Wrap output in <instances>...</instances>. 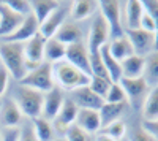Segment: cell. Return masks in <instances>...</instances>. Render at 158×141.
<instances>
[{
    "instance_id": "1",
    "label": "cell",
    "mask_w": 158,
    "mask_h": 141,
    "mask_svg": "<svg viewBox=\"0 0 158 141\" xmlns=\"http://www.w3.org/2000/svg\"><path fill=\"white\" fill-rule=\"evenodd\" d=\"M0 59L3 68L16 81H21L27 75V63L24 57V43H0Z\"/></svg>"
},
{
    "instance_id": "2",
    "label": "cell",
    "mask_w": 158,
    "mask_h": 141,
    "mask_svg": "<svg viewBox=\"0 0 158 141\" xmlns=\"http://www.w3.org/2000/svg\"><path fill=\"white\" fill-rule=\"evenodd\" d=\"M52 73H54V81H57L60 87L68 89V91H74L77 87L89 86L90 78H92V76H87L81 70L73 67L67 60H62V62L56 63L52 67Z\"/></svg>"
},
{
    "instance_id": "3",
    "label": "cell",
    "mask_w": 158,
    "mask_h": 141,
    "mask_svg": "<svg viewBox=\"0 0 158 141\" xmlns=\"http://www.w3.org/2000/svg\"><path fill=\"white\" fill-rule=\"evenodd\" d=\"M19 86L30 87L33 91H38L41 94H48L49 91L54 89V73H52V65L48 62H43L27 71V75L19 81Z\"/></svg>"
},
{
    "instance_id": "4",
    "label": "cell",
    "mask_w": 158,
    "mask_h": 141,
    "mask_svg": "<svg viewBox=\"0 0 158 141\" xmlns=\"http://www.w3.org/2000/svg\"><path fill=\"white\" fill-rule=\"evenodd\" d=\"M43 100H44V94L33 91V89L25 87V86H19L16 91V95H15V101H16L18 108L21 109L24 116H27L30 119L41 116Z\"/></svg>"
},
{
    "instance_id": "5",
    "label": "cell",
    "mask_w": 158,
    "mask_h": 141,
    "mask_svg": "<svg viewBox=\"0 0 158 141\" xmlns=\"http://www.w3.org/2000/svg\"><path fill=\"white\" fill-rule=\"evenodd\" d=\"M100 15L104 18L108 27H109V38L115 40L125 35L122 27V11H120V2L117 0H101L98 2Z\"/></svg>"
},
{
    "instance_id": "6",
    "label": "cell",
    "mask_w": 158,
    "mask_h": 141,
    "mask_svg": "<svg viewBox=\"0 0 158 141\" xmlns=\"http://www.w3.org/2000/svg\"><path fill=\"white\" fill-rule=\"evenodd\" d=\"M125 97H127V103H130L135 109L142 108L144 100H146L147 94H149V86L146 84L142 78H136V79H128V78H122L120 83Z\"/></svg>"
},
{
    "instance_id": "7",
    "label": "cell",
    "mask_w": 158,
    "mask_h": 141,
    "mask_svg": "<svg viewBox=\"0 0 158 141\" xmlns=\"http://www.w3.org/2000/svg\"><path fill=\"white\" fill-rule=\"evenodd\" d=\"M109 40V27L104 18L101 15H95L90 24V32H89V43L87 49L89 53H97L101 49V46L108 45Z\"/></svg>"
},
{
    "instance_id": "8",
    "label": "cell",
    "mask_w": 158,
    "mask_h": 141,
    "mask_svg": "<svg viewBox=\"0 0 158 141\" xmlns=\"http://www.w3.org/2000/svg\"><path fill=\"white\" fill-rule=\"evenodd\" d=\"M125 35L130 40L131 46H133L135 56L147 57L155 51V33H149L141 29H136V30H127Z\"/></svg>"
},
{
    "instance_id": "9",
    "label": "cell",
    "mask_w": 158,
    "mask_h": 141,
    "mask_svg": "<svg viewBox=\"0 0 158 141\" xmlns=\"http://www.w3.org/2000/svg\"><path fill=\"white\" fill-rule=\"evenodd\" d=\"M65 60H67L68 63H71L73 67H76L77 70H81L82 73H85L87 76H92L89 49H87V46H85L82 41H79V43H73V45L67 46V53H65Z\"/></svg>"
},
{
    "instance_id": "10",
    "label": "cell",
    "mask_w": 158,
    "mask_h": 141,
    "mask_svg": "<svg viewBox=\"0 0 158 141\" xmlns=\"http://www.w3.org/2000/svg\"><path fill=\"white\" fill-rule=\"evenodd\" d=\"M44 45H46V38L40 32L35 36H32L29 41L24 43V57H25V63H27V70H29V67L35 68V67L43 63V60H44Z\"/></svg>"
},
{
    "instance_id": "11",
    "label": "cell",
    "mask_w": 158,
    "mask_h": 141,
    "mask_svg": "<svg viewBox=\"0 0 158 141\" xmlns=\"http://www.w3.org/2000/svg\"><path fill=\"white\" fill-rule=\"evenodd\" d=\"M73 103L79 108V109H94V111H100L101 106L104 105V100L101 97H98L89 86H82L77 87L74 91H71V97Z\"/></svg>"
},
{
    "instance_id": "12",
    "label": "cell",
    "mask_w": 158,
    "mask_h": 141,
    "mask_svg": "<svg viewBox=\"0 0 158 141\" xmlns=\"http://www.w3.org/2000/svg\"><path fill=\"white\" fill-rule=\"evenodd\" d=\"M38 32H40V24L32 13H29V15L24 18L22 24L18 27V30L13 32L10 36L3 38V40L6 43H25V41H29L32 36H35Z\"/></svg>"
},
{
    "instance_id": "13",
    "label": "cell",
    "mask_w": 158,
    "mask_h": 141,
    "mask_svg": "<svg viewBox=\"0 0 158 141\" xmlns=\"http://www.w3.org/2000/svg\"><path fill=\"white\" fill-rule=\"evenodd\" d=\"M77 111L79 108L73 103L71 98H65L63 103H62V108L57 114V118L54 119V130L56 132H67L68 127L73 125L76 122V116H77Z\"/></svg>"
},
{
    "instance_id": "14",
    "label": "cell",
    "mask_w": 158,
    "mask_h": 141,
    "mask_svg": "<svg viewBox=\"0 0 158 141\" xmlns=\"http://www.w3.org/2000/svg\"><path fill=\"white\" fill-rule=\"evenodd\" d=\"M25 16H21L18 13L11 11L6 5L0 3V36L6 38L13 32H16L18 27L22 24Z\"/></svg>"
},
{
    "instance_id": "15",
    "label": "cell",
    "mask_w": 158,
    "mask_h": 141,
    "mask_svg": "<svg viewBox=\"0 0 158 141\" xmlns=\"http://www.w3.org/2000/svg\"><path fill=\"white\" fill-rule=\"evenodd\" d=\"M63 94L59 89H52L48 94H44V100H43V111H41V118H44L46 121H54L57 118V114L62 108L63 103Z\"/></svg>"
},
{
    "instance_id": "16",
    "label": "cell",
    "mask_w": 158,
    "mask_h": 141,
    "mask_svg": "<svg viewBox=\"0 0 158 141\" xmlns=\"http://www.w3.org/2000/svg\"><path fill=\"white\" fill-rule=\"evenodd\" d=\"M70 10L65 8L63 5H60L54 13H51V15L48 16V19L40 25V33H41L46 40H49V38H52L56 35V32L62 27V24L65 22V16H67V13Z\"/></svg>"
},
{
    "instance_id": "17",
    "label": "cell",
    "mask_w": 158,
    "mask_h": 141,
    "mask_svg": "<svg viewBox=\"0 0 158 141\" xmlns=\"http://www.w3.org/2000/svg\"><path fill=\"white\" fill-rule=\"evenodd\" d=\"M74 125H77L79 129H82L89 135H94V133H97V132L101 130L100 113L98 111H94V109H79L77 111V116H76Z\"/></svg>"
},
{
    "instance_id": "18",
    "label": "cell",
    "mask_w": 158,
    "mask_h": 141,
    "mask_svg": "<svg viewBox=\"0 0 158 141\" xmlns=\"http://www.w3.org/2000/svg\"><path fill=\"white\" fill-rule=\"evenodd\" d=\"M52 38H56L57 41H60L65 46H70L73 43L82 41V32L74 22H63L62 27L56 32Z\"/></svg>"
},
{
    "instance_id": "19",
    "label": "cell",
    "mask_w": 158,
    "mask_h": 141,
    "mask_svg": "<svg viewBox=\"0 0 158 141\" xmlns=\"http://www.w3.org/2000/svg\"><path fill=\"white\" fill-rule=\"evenodd\" d=\"M62 3L57 0H32L30 2V13L35 16L38 24L41 25L51 13H54Z\"/></svg>"
},
{
    "instance_id": "20",
    "label": "cell",
    "mask_w": 158,
    "mask_h": 141,
    "mask_svg": "<svg viewBox=\"0 0 158 141\" xmlns=\"http://www.w3.org/2000/svg\"><path fill=\"white\" fill-rule=\"evenodd\" d=\"M127 101H122V103H106L101 106V109L98 111L100 113V119H101V129L106 127L115 121H120L122 114L125 113L127 109Z\"/></svg>"
},
{
    "instance_id": "21",
    "label": "cell",
    "mask_w": 158,
    "mask_h": 141,
    "mask_svg": "<svg viewBox=\"0 0 158 141\" xmlns=\"http://www.w3.org/2000/svg\"><path fill=\"white\" fill-rule=\"evenodd\" d=\"M108 49H109V54L117 62H123L125 59L135 56L133 46H131V43L127 38V35H123L120 38H115V40H112L111 43H108Z\"/></svg>"
},
{
    "instance_id": "22",
    "label": "cell",
    "mask_w": 158,
    "mask_h": 141,
    "mask_svg": "<svg viewBox=\"0 0 158 141\" xmlns=\"http://www.w3.org/2000/svg\"><path fill=\"white\" fill-rule=\"evenodd\" d=\"M21 118H22V113L18 108L16 101L11 100V98H6L3 101L2 114H0L2 124L6 127V129H16V127L19 125V122H21Z\"/></svg>"
},
{
    "instance_id": "23",
    "label": "cell",
    "mask_w": 158,
    "mask_h": 141,
    "mask_svg": "<svg viewBox=\"0 0 158 141\" xmlns=\"http://www.w3.org/2000/svg\"><path fill=\"white\" fill-rule=\"evenodd\" d=\"M144 63H146V59L141 57V56H131V57L125 59L123 62H120L122 78H128V79L142 78V75H144Z\"/></svg>"
},
{
    "instance_id": "24",
    "label": "cell",
    "mask_w": 158,
    "mask_h": 141,
    "mask_svg": "<svg viewBox=\"0 0 158 141\" xmlns=\"http://www.w3.org/2000/svg\"><path fill=\"white\" fill-rule=\"evenodd\" d=\"M100 56H101V59H103L104 68H106L108 78L111 79V83H120V79H122V67H120V62H117V60L109 54L108 45L101 46Z\"/></svg>"
},
{
    "instance_id": "25",
    "label": "cell",
    "mask_w": 158,
    "mask_h": 141,
    "mask_svg": "<svg viewBox=\"0 0 158 141\" xmlns=\"http://www.w3.org/2000/svg\"><path fill=\"white\" fill-rule=\"evenodd\" d=\"M142 3L139 0H130L125 3V22H127V30H136L139 29V22L142 18Z\"/></svg>"
},
{
    "instance_id": "26",
    "label": "cell",
    "mask_w": 158,
    "mask_h": 141,
    "mask_svg": "<svg viewBox=\"0 0 158 141\" xmlns=\"http://www.w3.org/2000/svg\"><path fill=\"white\" fill-rule=\"evenodd\" d=\"M97 8L98 2H95V0H74L70 6V15L74 21H82L90 15H94Z\"/></svg>"
},
{
    "instance_id": "27",
    "label": "cell",
    "mask_w": 158,
    "mask_h": 141,
    "mask_svg": "<svg viewBox=\"0 0 158 141\" xmlns=\"http://www.w3.org/2000/svg\"><path fill=\"white\" fill-rule=\"evenodd\" d=\"M144 59H146V63H144L142 79L146 81L149 89L156 87L158 86V51H153L152 54H149Z\"/></svg>"
},
{
    "instance_id": "28",
    "label": "cell",
    "mask_w": 158,
    "mask_h": 141,
    "mask_svg": "<svg viewBox=\"0 0 158 141\" xmlns=\"http://www.w3.org/2000/svg\"><path fill=\"white\" fill-rule=\"evenodd\" d=\"M65 53H67V46L57 41L56 38H49L46 40L44 45V59L48 63H59L65 59Z\"/></svg>"
},
{
    "instance_id": "29",
    "label": "cell",
    "mask_w": 158,
    "mask_h": 141,
    "mask_svg": "<svg viewBox=\"0 0 158 141\" xmlns=\"http://www.w3.org/2000/svg\"><path fill=\"white\" fill-rule=\"evenodd\" d=\"M32 129L40 141H54L56 130H54V125H52L51 121H46L41 116L35 118V119H32Z\"/></svg>"
},
{
    "instance_id": "30",
    "label": "cell",
    "mask_w": 158,
    "mask_h": 141,
    "mask_svg": "<svg viewBox=\"0 0 158 141\" xmlns=\"http://www.w3.org/2000/svg\"><path fill=\"white\" fill-rule=\"evenodd\" d=\"M142 118L144 121L158 119V86L152 87L142 105Z\"/></svg>"
},
{
    "instance_id": "31",
    "label": "cell",
    "mask_w": 158,
    "mask_h": 141,
    "mask_svg": "<svg viewBox=\"0 0 158 141\" xmlns=\"http://www.w3.org/2000/svg\"><path fill=\"white\" fill-rule=\"evenodd\" d=\"M101 135L108 136L114 141H122L127 135V125L123 121H115L106 127H103L101 129Z\"/></svg>"
},
{
    "instance_id": "32",
    "label": "cell",
    "mask_w": 158,
    "mask_h": 141,
    "mask_svg": "<svg viewBox=\"0 0 158 141\" xmlns=\"http://www.w3.org/2000/svg\"><path fill=\"white\" fill-rule=\"evenodd\" d=\"M111 79L108 78H98V76H92L90 78V83H89V87L94 91L98 97H101L104 100V97L108 95V91L111 87Z\"/></svg>"
},
{
    "instance_id": "33",
    "label": "cell",
    "mask_w": 158,
    "mask_h": 141,
    "mask_svg": "<svg viewBox=\"0 0 158 141\" xmlns=\"http://www.w3.org/2000/svg\"><path fill=\"white\" fill-rule=\"evenodd\" d=\"M90 56V70H92V76H98V78H108L106 68H104L103 59L100 56V51L97 53H89ZM109 79V78H108Z\"/></svg>"
},
{
    "instance_id": "34",
    "label": "cell",
    "mask_w": 158,
    "mask_h": 141,
    "mask_svg": "<svg viewBox=\"0 0 158 141\" xmlns=\"http://www.w3.org/2000/svg\"><path fill=\"white\" fill-rule=\"evenodd\" d=\"M141 3H142L144 11L149 13L150 18L155 22V27H156V32H155V51H158V0H142Z\"/></svg>"
},
{
    "instance_id": "35",
    "label": "cell",
    "mask_w": 158,
    "mask_h": 141,
    "mask_svg": "<svg viewBox=\"0 0 158 141\" xmlns=\"http://www.w3.org/2000/svg\"><path fill=\"white\" fill-rule=\"evenodd\" d=\"M104 101H106V103H122V101H127V97H125L122 86L118 83H112L109 91H108V95L104 97Z\"/></svg>"
},
{
    "instance_id": "36",
    "label": "cell",
    "mask_w": 158,
    "mask_h": 141,
    "mask_svg": "<svg viewBox=\"0 0 158 141\" xmlns=\"http://www.w3.org/2000/svg\"><path fill=\"white\" fill-rule=\"evenodd\" d=\"M65 136H67L65 141H94L92 135H89L87 132H84L82 129H79V127L74 125V124L68 127V130L65 132Z\"/></svg>"
},
{
    "instance_id": "37",
    "label": "cell",
    "mask_w": 158,
    "mask_h": 141,
    "mask_svg": "<svg viewBox=\"0 0 158 141\" xmlns=\"http://www.w3.org/2000/svg\"><path fill=\"white\" fill-rule=\"evenodd\" d=\"M3 5H6L11 11L18 13L21 16H27L30 13V2H27V0H6V2H3Z\"/></svg>"
},
{
    "instance_id": "38",
    "label": "cell",
    "mask_w": 158,
    "mask_h": 141,
    "mask_svg": "<svg viewBox=\"0 0 158 141\" xmlns=\"http://www.w3.org/2000/svg\"><path fill=\"white\" fill-rule=\"evenodd\" d=\"M130 141H156L149 132H146L142 129V127H136V129H133V132H131L130 135Z\"/></svg>"
},
{
    "instance_id": "39",
    "label": "cell",
    "mask_w": 158,
    "mask_h": 141,
    "mask_svg": "<svg viewBox=\"0 0 158 141\" xmlns=\"http://www.w3.org/2000/svg\"><path fill=\"white\" fill-rule=\"evenodd\" d=\"M139 29L144 30V32H149V33H155L156 32L153 19L150 18V15H149V13H146V11L142 13V18H141V22H139Z\"/></svg>"
},
{
    "instance_id": "40",
    "label": "cell",
    "mask_w": 158,
    "mask_h": 141,
    "mask_svg": "<svg viewBox=\"0 0 158 141\" xmlns=\"http://www.w3.org/2000/svg\"><path fill=\"white\" fill-rule=\"evenodd\" d=\"M18 141H40L32 129V125H25L19 129V139Z\"/></svg>"
},
{
    "instance_id": "41",
    "label": "cell",
    "mask_w": 158,
    "mask_h": 141,
    "mask_svg": "<svg viewBox=\"0 0 158 141\" xmlns=\"http://www.w3.org/2000/svg\"><path fill=\"white\" fill-rule=\"evenodd\" d=\"M141 127L146 132H149L158 141V119H155V121H142V125Z\"/></svg>"
},
{
    "instance_id": "42",
    "label": "cell",
    "mask_w": 158,
    "mask_h": 141,
    "mask_svg": "<svg viewBox=\"0 0 158 141\" xmlns=\"http://www.w3.org/2000/svg\"><path fill=\"white\" fill-rule=\"evenodd\" d=\"M8 78H10L8 71L3 67H0V95H3L5 91H6V87H8Z\"/></svg>"
},
{
    "instance_id": "43",
    "label": "cell",
    "mask_w": 158,
    "mask_h": 141,
    "mask_svg": "<svg viewBox=\"0 0 158 141\" xmlns=\"http://www.w3.org/2000/svg\"><path fill=\"white\" fill-rule=\"evenodd\" d=\"M94 141H114V139H111V138H108V136H104V135H97V138L94 139Z\"/></svg>"
},
{
    "instance_id": "44",
    "label": "cell",
    "mask_w": 158,
    "mask_h": 141,
    "mask_svg": "<svg viewBox=\"0 0 158 141\" xmlns=\"http://www.w3.org/2000/svg\"><path fill=\"white\" fill-rule=\"evenodd\" d=\"M54 141H65V139H60V138H59V139H54Z\"/></svg>"
},
{
    "instance_id": "45",
    "label": "cell",
    "mask_w": 158,
    "mask_h": 141,
    "mask_svg": "<svg viewBox=\"0 0 158 141\" xmlns=\"http://www.w3.org/2000/svg\"><path fill=\"white\" fill-rule=\"evenodd\" d=\"M0 141H2V136H0Z\"/></svg>"
}]
</instances>
